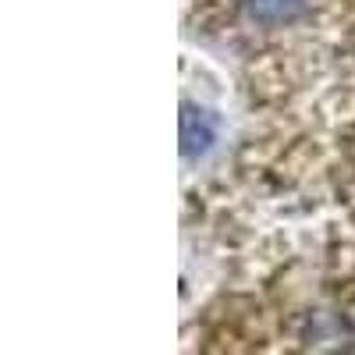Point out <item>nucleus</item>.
Here are the masks:
<instances>
[{
	"mask_svg": "<svg viewBox=\"0 0 355 355\" xmlns=\"http://www.w3.org/2000/svg\"><path fill=\"white\" fill-rule=\"evenodd\" d=\"M242 8L256 18V21H266V25H281V21H291L306 11V0H242Z\"/></svg>",
	"mask_w": 355,
	"mask_h": 355,
	"instance_id": "2",
	"label": "nucleus"
},
{
	"mask_svg": "<svg viewBox=\"0 0 355 355\" xmlns=\"http://www.w3.org/2000/svg\"><path fill=\"white\" fill-rule=\"evenodd\" d=\"M214 135H217L214 117L206 110H199V107H192V103H185L182 107V150L185 153H199V150H206V146L214 142Z\"/></svg>",
	"mask_w": 355,
	"mask_h": 355,
	"instance_id": "1",
	"label": "nucleus"
}]
</instances>
